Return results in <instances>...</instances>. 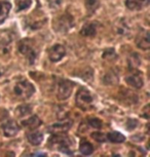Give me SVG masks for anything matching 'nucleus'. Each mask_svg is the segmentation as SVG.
Listing matches in <instances>:
<instances>
[{"instance_id": "nucleus-24", "label": "nucleus", "mask_w": 150, "mask_h": 157, "mask_svg": "<svg viewBox=\"0 0 150 157\" xmlns=\"http://www.w3.org/2000/svg\"><path fill=\"white\" fill-rule=\"evenodd\" d=\"M32 156H46V154L44 153H33V154H31Z\"/></svg>"}, {"instance_id": "nucleus-11", "label": "nucleus", "mask_w": 150, "mask_h": 157, "mask_svg": "<svg viewBox=\"0 0 150 157\" xmlns=\"http://www.w3.org/2000/svg\"><path fill=\"white\" fill-rule=\"evenodd\" d=\"M137 46L139 48L143 49V50H147L149 49L150 47V41H149V32L148 31H144L142 32V34H140L139 36L137 37Z\"/></svg>"}, {"instance_id": "nucleus-6", "label": "nucleus", "mask_w": 150, "mask_h": 157, "mask_svg": "<svg viewBox=\"0 0 150 157\" xmlns=\"http://www.w3.org/2000/svg\"><path fill=\"white\" fill-rule=\"evenodd\" d=\"M65 55H66V49L62 44H55L48 50V58L54 63H57V62L62 60V59L65 57Z\"/></svg>"}, {"instance_id": "nucleus-14", "label": "nucleus", "mask_w": 150, "mask_h": 157, "mask_svg": "<svg viewBox=\"0 0 150 157\" xmlns=\"http://www.w3.org/2000/svg\"><path fill=\"white\" fill-rule=\"evenodd\" d=\"M11 5L10 2L7 1H2L0 2V24H2L6 20L8 17V13L10 11Z\"/></svg>"}, {"instance_id": "nucleus-2", "label": "nucleus", "mask_w": 150, "mask_h": 157, "mask_svg": "<svg viewBox=\"0 0 150 157\" xmlns=\"http://www.w3.org/2000/svg\"><path fill=\"white\" fill-rule=\"evenodd\" d=\"M75 102H76V106L78 108H80L81 110L83 111L89 110L93 106V97L87 88L82 87L76 94Z\"/></svg>"}, {"instance_id": "nucleus-1", "label": "nucleus", "mask_w": 150, "mask_h": 157, "mask_svg": "<svg viewBox=\"0 0 150 157\" xmlns=\"http://www.w3.org/2000/svg\"><path fill=\"white\" fill-rule=\"evenodd\" d=\"M19 50L30 64H33L38 56V49L31 39H24L19 44Z\"/></svg>"}, {"instance_id": "nucleus-7", "label": "nucleus", "mask_w": 150, "mask_h": 157, "mask_svg": "<svg viewBox=\"0 0 150 157\" xmlns=\"http://www.w3.org/2000/svg\"><path fill=\"white\" fill-rule=\"evenodd\" d=\"M72 26H73L72 17L68 16V14H65V16L61 17L60 19L57 20V22L55 24V29L58 32H67L68 30H70V28Z\"/></svg>"}, {"instance_id": "nucleus-5", "label": "nucleus", "mask_w": 150, "mask_h": 157, "mask_svg": "<svg viewBox=\"0 0 150 157\" xmlns=\"http://www.w3.org/2000/svg\"><path fill=\"white\" fill-rule=\"evenodd\" d=\"M73 90V83L69 80H61L59 82L57 98L59 100L63 101L68 99Z\"/></svg>"}, {"instance_id": "nucleus-15", "label": "nucleus", "mask_w": 150, "mask_h": 157, "mask_svg": "<svg viewBox=\"0 0 150 157\" xmlns=\"http://www.w3.org/2000/svg\"><path fill=\"white\" fill-rule=\"evenodd\" d=\"M27 139L29 143L33 146H38L40 145L41 142L43 141V135L40 132H32L27 135Z\"/></svg>"}, {"instance_id": "nucleus-10", "label": "nucleus", "mask_w": 150, "mask_h": 157, "mask_svg": "<svg viewBox=\"0 0 150 157\" xmlns=\"http://www.w3.org/2000/svg\"><path fill=\"white\" fill-rule=\"evenodd\" d=\"M19 132V124L16 121L10 120L3 124V132L6 137H14Z\"/></svg>"}, {"instance_id": "nucleus-3", "label": "nucleus", "mask_w": 150, "mask_h": 157, "mask_svg": "<svg viewBox=\"0 0 150 157\" xmlns=\"http://www.w3.org/2000/svg\"><path fill=\"white\" fill-rule=\"evenodd\" d=\"M14 94L19 98L20 100H27L29 98L32 97V94H34L35 88L30 82L23 80L17 82L16 86L13 88Z\"/></svg>"}, {"instance_id": "nucleus-21", "label": "nucleus", "mask_w": 150, "mask_h": 157, "mask_svg": "<svg viewBox=\"0 0 150 157\" xmlns=\"http://www.w3.org/2000/svg\"><path fill=\"white\" fill-rule=\"evenodd\" d=\"M85 5H87V10H89L90 11H94L97 7L99 6V1L98 0H87V3H85Z\"/></svg>"}, {"instance_id": "nucleus-13", "label": "nucleus", "mask_w": 150, "mask_h": 157, "mask_svg": "<svg viewBox=\"0 0 150 157\" xmlns=\"http://www.w3.org/2000/svg\"><path fill=\"white\" fill-rule=\"evenodd\" d=\"M41 124L40 119L38 118V116L34 115V116H31L30 118H27L26 120H24L22 122V125H24L25 127H27L29 129H35L37 128Z\"/></svg>"}, {"instance_id": "nucleus-16", "label": "nucleus", "mask_w": 150, "mask_h": 157, "mask_svg": "<svg viewBox=\"0 0 150 157\" xmlns=\"http://www.w3.org/2000/svg\"><path fill=\"white\" fill-rule=\"evenodd\" d=\"M106 140L114 144H120L125 141V137L118 132H111L106 136Z\"/></svg>"}, {"instance_id": "nucleus-12", "label": "nucleus", "mask_w": 150, "mask_h": 157, "mask_svg": "<svg viewBox=\"0 0 150 157\" xmlns=\"http://www.w3.org/2000/svg\"><path fill=\"white\" fill-rule=\"evenodd\" d=\"M125 81L128 82L129 85H131V86L135 88H141L143 86V78L139 73L133 74V75L126 77Z\"/></svg>"}, {"instance_id": "nucleus-22", "label": "nucleus", "mask_w": 150, "mask_h": 157, "mask_svg": "<svg viewBox=\"0 0 150 157\" xmlns=\"http://www.w3.org/2000/svg\"><path fill=\"white\" fill-rule=\"evenodd\" d=\"M89 123L90 126L95 127V128H101L102 127V122L98 119V118H90L89 120Z\"/></svg>"}, {"instance_id": "nucleus-20", "label": "nucleus", "mask_w": 150, "mask_h": 157, "mask_svg": "<svg viewBox=\"0 0 150 157\" xmlns=\"http://www.w3.org/2000/svg\"><path fill=\"white\" fill-rule=\"evenodd\" d=\"M30 113H31V107L28 105H23L17 108V115H19L20 117H24Z\"/></svg>"}, {"instance_id": "nucleus-23", "label": "nucleus", "mask_w": 150, "mask_h": 157, "mask_svg": "<svg viewBox=\"0 0 150 157\" xmlns=\"http://www.w3.org/2000/svg\"><path fill=\"white\" fill-rule=\"evenodd\" d=\"M92 138L97 142H104L106 140V137L101 132H94V134H92Z\"/></svg>"}, {"instance_id": "nucleus-4", "label": "nucleus", "mask_w": 150, "mask_h": 157, "mask_svg": "<svg viewBox=\"0 0 150 157\" xmlns=\"http://www.w3.org/2000/svg\"><path fill=\"white\" fill-rule=\"evenodd\" d=\"M51 143L57 145L58 149L60 150L61 152L67 154V155H72L73 154V151L71 148H70L69 140L65 137H62L61 134L54 135V137L51 139Z\"/></svg>"}, {"instance_id": "nucleus-8", "label": "nucleus", "mask_w": 150, "mask_h": 157, "mask_svg": "<svg viewBox=\"0 0 150 157\" xmlns=\"http://www.w3.org/2000/svg\"><path fill=\"white\" fill-rule=\"evenodd\" d=\"M72 124V121L71 120H63L61 122H58V123H55L49 127V132H52L54 135H57V134H62V132H67L70 126Z\"/></svg>"}, {"instance_id": "nucleus-9", "label": "nucleus", "mask_w": 150, "mask_h": 157, "mask_svg": "<svg viewBox=\"0 0 150 157\" xmlns=\"http://www.w3.org/2000/svg\"><path fill=\"white\" fill-rule=\"evenodd\" d=\"M150 0H126L125 5L131 10H140L148 6Z\"/></svg>"}, {"instance_id": "nucleus-17", "label": "nucleus", "mask_w": 150, "mask_h": 157, "mask_svg": "<svg viewBox=\"0 0 150 157\" xmlns=\"http://www.w3.org/2000/svg\"><path fill=\"white\" fill-rule=\"evenodd\" d=\"M79 151L83 155H90L94 152L93 145L87 141H82L80 145H79Z\"/></svg>"}, {"instance_id": "nucleus-18", "label": "nucleus", "mask_w": 150, "mask_h": 157, "mask_svg": "<svg viewBox=\"0 0 150 157\" xmlns=\"http://www.w3.org/2000/svg\"><path fill=\"white\" fill-rule=\"evenodd\" d=\"M80 34L83 36H94L96 34V27L94 24H87L81 29Z\"/></svg>"}, {"instance_id": "nucleus-19", "label": "nucleus", "mask_w": 150, "mask_h": 157, "mask_svg": "<svg viewBox=\"0 0 150 157\" xmlns=\"http://www.w3.org/2000/svg\"><path fill=\"white\" fill-rule=\"evenodd\" d=\"M32 0H16L17 11H22L30 7Z\"/></svg>"}]
</instances>
